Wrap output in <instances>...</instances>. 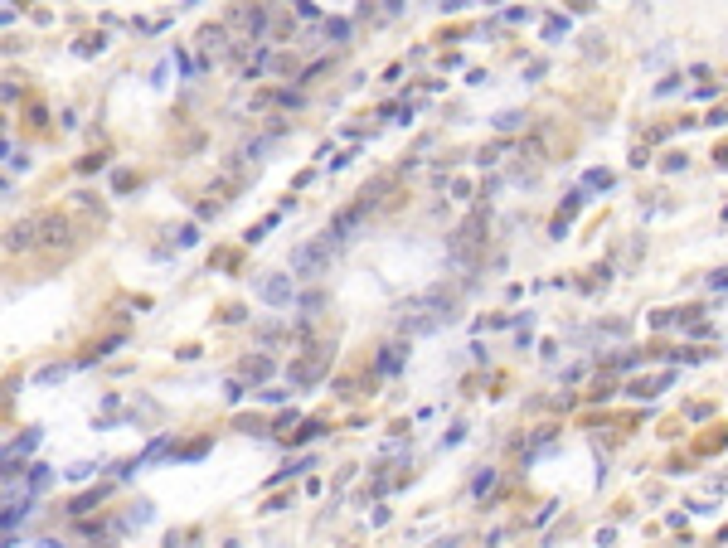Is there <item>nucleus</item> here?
<instances>
[{"instance_id":"obj_1","label":"nucleus","mask_w":728,"mask_h":548,"mask_svg":"<svg viewBox=\"0 0 728 548\" xmlns=\"http://www.w3.org/2000/svg\"><path fill=\"white\" fill-rule=\"evenodd\" d=\"M326 257H331V243H326V238H321V243H306V248H297V253H292V272L316 277V272L326 267Z\"/></svg>"},{"instance_id":"obj_2","label":"nucleus","mask_w":728,"mask_h":548,"mask_svg":"<svg viewBox=\"0 0 728 548\" xmlns=\"http://www.w3.org/2000/svg\"><path fill=\"white\" fill-rule=\"evenodd\" d=\"M257 296L267 306H292V277H262L257 282Z\"/></svg>"}]
</instances>
